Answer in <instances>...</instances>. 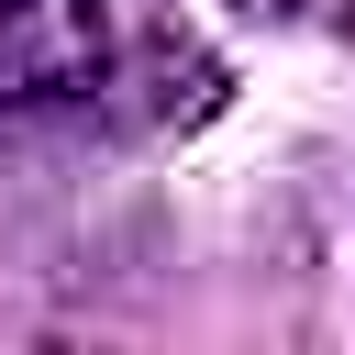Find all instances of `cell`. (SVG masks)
<instances>
[{"instance_id": "cell-1", "label": "cell", "mask_w": 355, "mask_h": 355, "mask_svg": "<svg viewBox=\"0 0 355 355\" xmlns=\"http://www.w3.org/2000/svg\"><path fill=\"white\" fill-rule=\"evenodd\" d=\"M111 55H122L111 0H0V122L100 100Z\"/></svg>"}, {"instance_id": "cell-2", "label": "cell", "mask_w": 355, "mask_h": 355, "mask_svg": "<svg viewBox=\"0 0 355 355\" xmlns=\"http://www.w3.org/2000/svg\"><path fill=\"white\" fill-rule=\"evenodd\" d=\"M233 11H255V22H288V11H300V0H233Z\"/></svg>"}]
</instances>
